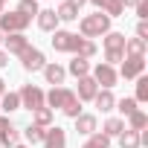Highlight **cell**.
<instances>
[{
	"label": "cell",
	"mask_w": 148,
	"mask_h": 148,
	"mask_svg": "<svg viewBox=\"0 0 148 148\" xmlns=\"http://www.w3.org/2000/svg\"><path fill=\"white\" fill-rule=\"evenodd\" d=\"M32 125H38V128H52V110H49V108L32 110Z\"/></svg>",
	"instance_id": "603a6c76"
},
{
	"label": "cell",
	"mask_w": 148,
	"mask_h": 148,
	"mask_svg": "<svg viewBox=\"0 0 148 148\" xmlns=\"http://www.w3.org/2000/svg\"><path fill=\"white\" fill-rule=\"evenodd\" d=\"M23 136H26V142H29V145H38V142H44V136H47V128L26 125V128H23Z\"/></svg>",
	"instance_id": "d4e9b609"
},
{
	"label": "cell",
	"mask_w": 148,
	"mask_h": 148,
	"mask_svg": "<svg viewBox=\"0 0 148 148\" xmlns=\"http://www.w3.org/2000/svg\"><path fill=\"white\" fill-rule=\"evenodd\" d=\"M105 49H125V35L122 32H108L105 35Z\"/></svg>",
	"instance_id": "83f0119b"
},
{
	"label": "cell",
	"mask_w": 148,
	"mask_h": 148,
	"mask_svg": "<svg viewBox=\"0 0 148 148\" xmlns=\"http://www.w3.org/2000/svg\"><path fill=\"white\" fill-rule=\"evenodd\" d=\"M55 15H58V21H67V23H70V21H76V18H79V9H76V6H70L67 0H64V3H58Z\"/></svg>",
	"instance_id": "484cf974"
},
{
	"label": "cell",
	"mask_w": 148,
	"mask_h": 148,
	"mask_svg": "<svg viewBox=\"0 0 148 148\" xmlns=\"http://www.w3.org/2000/svg\"><path fill=\"white\" fill-rule=\"evenodd\" d=\"M35 21H38V29H44V32H55V29H58V15H55V9H41Z\"/></svg>",
	"instance_id": "7c38bea8"
},
{
	"label": "cell",
	"mask_w": 148,
	"mask_h": 148,
	"mask_svg": "<svg viewBox=\"0 0 148 148\" xmlns=\"http://www.w3.org/2000/svg\"><path fill=\"white\" fill-rule=\"evenodd\" d=\"M79 96V102H93V96L99 93V84L93 82V76H82L79 79V90H73Z\"/></svg>",
	"instance_id": "ba28073f"
},
{
	"label": "cell",
	"mask_w": 148,
	"mask_h": 148,
	"mask_svg": "<svg viewBox=\"0 0 148 148\" xmlns=\"http://www.w3.org/2000/svg\"><path fill=\"white\" fill-rule=\"evenodd\" d=\"M3 93H6V82H3V79H0V96H3Z\"/></svg>",
	"instance_id": "60d3db41"
},
{
	"label": "cell",
	"mask_w": 148,
	"mask_h": 148,
	"mask_svg": "<svg viewBox=\"0 0 148 148\" xmlns=\"http://www.w3.org/2000/svg\"><path fill=\"white\" fill-rule=\"evenodd\" d=\"M0 142H3V148H6V145H12V148H15V145H18V128L12 125V128L3 134V136H0Z\"/></svg>",
	"instance_id": "836d02e7"
},
{
	"label": "cell",
	"mask_w": 148,
	"mask_h": 148,
	"mask_svg": "<svg viewBox=\"0 0 148 148\" xmlns=\"http://www.w3.org/2000/svg\"><path fill=\"white\" fill-rule=\"evenodd\" d=\"M3 3H6V0H0V6H3Z\"/></svg>",
	"instance_id": "ee69618b"
},
{
	"label": "cell",
	"mask_w": 148,
	"mask_h": 148,
	"mask_svg": "<svg viewBox=\"0 0 148 148\" xmlns=\"http://www.w3.org/2000/svg\"><path fill=\"white\" fill-rule=\"evenodd\" d=\"M116 139H119V148H139V145H142L139 131H128V128H125V131H122Z\"/></svg>",
	"instance_id": "44dd1931"
},
{
	"label": "cell",
	"mask_w": 148,
	"mask_h": 148,
	"mask_svg": "<svg viewBox=\"0 0 148 148\" xmlns=\"http://www.w3.org/2000/svg\"><path fill=\"white\" fill-rule=\"evenodd\" d=\"M87 3H93L102 15H108V18H119L125 9H122V3L119 0H87Z\"/></svg>",
	"instance_id": "8fae6325"
},
{
	"label": "cell",
	"mask_w": 148,
	"mask_h": 148,
	"mask_svg": "<svg viewBox=\"0 0 148 148\" xmlns=\"http://www.w3.org/2000/svg\"><path fill=\"white\" fill-rule=\"evenodd\" d=\"M76 131H79L82 136L96 134V116H93V113H82V116H76Z\"/></svg>",
	"instance_id": "ac0fdd59"
},
{
	"label": "cell",
	"mask_w": 148,
	"mask_h": 148,
	"mask_svg": "<svg viewBox=\"0 0 148 148\" xmlns=\"http://www.w3.org/2000/svg\"><path fill=\"white\" fill-rule=\"evenodd\" d=\"M52 49L55 52H73V55H76V47H79V35H73V32H67V29H55L52 32Z\"/></svg>",
	"instance_id": "3957f363"
},
{
	"label": "cell",
	"mask_w": 148,
	"mask_h": 148,
	"mask_svg": "<svg viewBox=\"0 0 148 148\" xmlns=\"http://www.w3.org/2000/svg\"><path fill=\"white\" fill-rule=\"evenodd\" d=\"M93 105H96L102 113H110V110L116 108V96H113L110 90H99V93L93 96Z\"/></svg>",
	"instance_id": "5bb4252c"
},
{
	"label": "cell",
	"mask_w": 148,
	"mask_h": 148,
	"mask_svg": "<svg viewBox=\"0 0 148 148\" xmlns=\"http://www.w3.org/2000/svg\"><path fill=\"white\" fill-rule=\"evenodd\" d=\"M116 110H119L122 116H131V113L136 110V99H134V96H125V99H119V102H116Z\"/></svg>",
	"instance_id": "f546056e"
},
{
	"label": "cell",
	"mask_w": 148,
	"mask_h": 148,
	"mask_svg": "<svg viewBox=\"0 0 148 148\" xmlns=\"http://www.w3.org/2000/svg\"><path fill=\"white\" fill-rule=\"evenodd\" d=\"M9 64V55H6V49H0V67H6Z\"/></svg>",
	"instance_id": "f35d334b"
},
{
	"label": "cell",
	"mask_w": 148,
	"mask_h": 148,
	"mask_svg": "<svg viewBox=\"0 0 148 148\" xmlns=\"http://www.w3.org/2000/svg\"><path fill=\"white\" fill-rule=\"evenodd\" d=\"M0 148H3V142H0Z\"/></svg>",
	"instance_id": "bcb514c9"
},
{
	"label": "cell",
	"mask_w": 148,
	"mask_h": 148,
	"mask_svg": "<svg viewBox=\"0 0 148 148\" xmlns=\"http://www.w3.org/2000/svg\"><path fill=\"white\" fill-rule=\"evenodd\" d=\"M15 148H29V145H15Z\"/></svg>",
	"instance_id": "b9f144b4"
},
{
	"label": "cell",
	"mask_w": 148,
	"mask_h": 148,
	"mask_svg": "<svg viewBox=\"0 0 148 148\" xmlns=\"http://www.w3.org/2000/svg\"><path fill=\"white\" fill-rule=\"evenodd\" d=\"M116 79H119V76H116V70H113L110 64L102 61V64L93 67V82L99 84V90H110V87L116 84Z\"/></svg>",
	"instance_id": "5b68a950"
},
{
	"label": "cell",
	"mask_w": 148,
	"mask_h": 148,
	"mask_svg": "<svg viewBox=\"0 0 148 148\" xmlns=\"http://www.w3.org/2000/svg\"><path fill=\"white\" fill-rule=\"evenodd\" d=\"M67 3H70V6H76V9H82V6L87 3V0H67Z\"/></svg>",
	"instance_id": "ab89813d"
},
{
	"label": "cell",
	"mask_w": 148,
	"mask_h": 148,
	"mask_svg": "<svg viewBox=\"0 0 148 148\" xmlns=\"http://www.w3.org/2000/svg\"><path fill=\"white\" fill-rule=\"evenodd\" d=\"M9 128H12V122H9L6 116H0V136H3V134H6Z\"/></svg>",
	"instance_id": "8d00e7d4"
},
{
	"label": "cell",
	"mask_w": 148,
	"mask_h": 148,
	"mask_svg": "<svg viewBox=\"0 0 148 148\" xmlns=\"http://www.w3.org/2000/svg\"><path fill=\"white\" fill-rule=\"evenodd\" d=\"M79 32H82V38H102V35H108L110 32V18L108 15H102V12H96V15H84L82 21H79Z\"/></svg>",
	"instance_id": "6da1fadb"
},
{
	"label": "cell",
	"mask_w": 148,
	"mask_h": 148,
	"mask_svg": "<svg viewBox=\"0 0 148 148\" xmlns=\"http://www.w3.org/2000/svg\"><path fill=\"white\" fill-rule=\"evenodd\" d=\"M61 3H64V0H61Z\"/></svg>",
	"instance_id": "7dc6e473"
},
{
	"label": "cell",
	"mask_w": 148,
	"mask_h": 148,
	"mask_svg": "<svg viewBox=\"0 0 148 148\" xmlns=\"http://www.w3.org/2000/svg\"><path fill=\"white\" fill-rule=\"evenodd\" d=\"M64 96H67V87H52L49 93H44V108H49V110L61 108L64 105Z\"/></svg>",
	"instance_id": "e0dca14e"
},
{
	"label": "cell",
	"mask_w": 148,
	"mask_h": 148,
	"mask_svg": "<svg viewBox=\"0 0 148 148\" xmlns=\"http://www.w3.org/2000/svg\"><path fill=\"white\" fill-rule=\"evenodd\" d=\"M0 15H3V6H0Z\"/></svg>",
	"instance_id": "f6af8a7d"
},
{
	"label": "cell",
	"mask_w": 148,
	"mask_h": 148,
	"mask_svg": "<svg viewBox=\"0 0 148 148\" xmlns=\"http://www.w3.org/2000/svg\"><path fill=\"white\" fill-rule=\"evenodd\" d=\"M125 61V49H105V64H122Z\"/></svg>",
	"instance_id": "d6a6232c"
},
{
	"label": "cell",
	"mask_w": 148,
	"mask_h": 148,
	"mask_svg": "<svg viewBox=\"0 0 148 148\" xmlns=\"http://www.w3.org/2000/svg\"><path fill=\"white\" fill-rule=\"evenodd\" d=\"M21 64H23V70H26V73H38V70H44V67H47V58H44V52H41V49L26 47V49L21 52Z\"/></svg>",
	"instance_id": "8992f818"
},
{
	"label": "cell",
	"mask_w": 148,
	"mask_h": 148,
	"mask_svg": "<svg viewBox=\"0 0 148 148\" xmlns=\"http://www.w3.org/2000/svg\"><path fill=\"white\" fill-rule=\"evenodd\" d=\"M142 73H145V58H131V55H125V61H122V67H119L116 76H122V79H139Z\"/></svg>",
	"instance_id": "52a82bcc"
},
{
	"label": "cell",
	"mask_w": 148,
	"mask_h": 148,
	"mask_svg": "<svg viewBox=\"0 0 148 148\" xmlns=\"http://www.w3.org/2000/svg\"><path fill=\"white\" fill-rule=\"evenodd\" d=\"M67 73H70V76H76V79L90 76V61H87V58H79V55H73V61H70Z\"/></svg>",
	"instance_id": "d6986e66"
},
{
	"label": "cell",
	"mask_w": 148,
	"mask_h": 148,
	"mask_svg": "<svg viewBox=\"0 0 148 148\" xmlns=\"http://www.w3.org/2000/svg\"><path fill=\"white\" fill-rule=\"evenodd\" d=\"M0 44H3V32H0Z\"/></svg>",
	"instance_id": "7bdbcfd3"
},
{
	"label": "cell",
	"mask_w": 148,
	"mask_h": 148,
	"mask_svg": "<svg viewBox=\"0 0 148 148\" xmlns=\"http://www.w3.org/2000/svg\"><path fill=\"white\" fill-rule=\"evenodd\" d=\"M136 38H142V41L148 44V21H139V23H136Z\"/></svg>",
	"instance_id": "d590c367"
},
{
	"label": "cell",
	"mask_w": 148,
	"mask_h": 148,
	"mask_svg": "<svg viewBox=\"0 0 148 148\" xmlns=\"http://www.w3.org/2000/svg\"><path fill=\"white\" fill-rule=\"evenodd\" d=\"M44 148H67V134H64V128H58V125L47 128V136H44Z\"/></svg>",
	"instance_id": "30bf717a"
},
{
	"label": "cell",
	"mask_w": 148,
	"mask_h": 148,
	"mask_svg": "<svg viewBox=\"0 0 148 148\" xmlns=\"http://www.w3.org/2000/svg\"><path fill=\"white\" fill-rule=\"evenodd\" d=\"M64 76H67V70H64L61 64H47V67H44V79H47V84H52V87H61V84H64Z\"/></svg>",
	"instance_id": "4fadbf2b"
},
{
	"label": "cell",
	"mask_w": 148,
	"mask_h": 148,
	"mask_svg": "<svg viewBox=\"0 0 148 148\" xmlns=\"http://www.w3.org/2000/svg\"><path fill=\"white\" fill-rule=\"evenodd\" d=\"M82 148H110V139H108L105 134H90V139H87Z\"/></svg>",
	"instance_id": "4dcf8cb0"
},
{
	"label": "cell",
	"mask_w": 148,
	"mask_h": 148,
	"mask_svg": "<svg viewBox=\"0 0 148 148\" xmlns=\"http://www.w3.org/2000/svg\"><path fill=\"white\" fill-rule=\"evenodd\" d=\"M18 96H21V108H26V110H38V108H44V90L35 87V84H23Z\"/></svg>",
	"instance_id": "277c9868"
},
{
	"label": "cell",
	"mask_w": 148,
	"mask_h": 148,
	"mask_svg": "<svg viewBox=\"0 0 148 148\" xmlns=\"http://www.w3.org/2000/svg\"><path fill=\"white\" fill-rule=\"evenodd\" d=\"M76 55H79V58H93V55H96V44L87 41V38H82L79 47H76Z\"/></svg>",
	"instance_id": "f1b7e54d"
},
{
	"label": "cell",
	"mask_w": 148,
	"mask_h": 148,
	"mask_svg": "<svg viewBox=\"0 0 148 148\" xmlns=\"http://www.w3.org/2000/svg\"><path fill=\"white\" fill-rule=\"evenodd\" d=\"M18 12L23 15V18H38V12H41V6H38V0H21L18 3Z\"/></svg>",
	"instance_id": "4316f807"
},
{
	"label": "cell",
	"mask_w": 148,
	"mask_h": 148,
	"mask_svg": "<svg viewBox=\"0 0 148 148\" xmlns=\"http://www.w3.org/2000/svg\"><path fill=\"white\" fill-rule=\"evenodd\" d=\"M145 125H148V116H145V110H139V108H136V110L128 116V131H139V134H142V131H145Z\"/></svg>",
	"instance_id": "cb8c5ba5"
},
{
	"label": "cell",
	"mask_w": 148,
	"mask_h": 148,
	"mask_svg": "<svg viewBox=\"0 0 148 148\" xmlns=\"http://www.w3.org/2000/svg\"><path fill=\"white\" fill-rule=\"evenodd\" d=\"M145 49H148V44H145L142 38H125V55H131V58H145Z\"/></svg>",
	"instance_id": "2e32d148"
},
{
	"label": "cell",
	"mask_w": 148,
	"mask_h": 148,
	"mask_svg": "<svg viewBox=\"0 0 148 148\" xmlns=\"http://www.w3.org/2000/svg\"><path fill=\"white\" fill-rule=\"evenodd\" d=\"M119 3H122V9H134V6L139 3V0H119Z\"/></svg>",
	"instance_id": "74e56055"
},
{
	"label": "cell",
	"mask_w": 148,
	"mask_h": 148,
	"mask_svg": "<svg viewBox=\"0 0 148 148\" xmlns=\"http://www.w3.org/2000/svg\"><path fill=\"white\" fill-rule=\"evenodd\" d=\"M122 131H125V119H119V116H110V119H105V125H102V134H105L108 139L119 136Z\"/></svg>",
	"instance_id": "ffe728a7"
},
{
	"label": "cell",
	"mask_w": 148,
	"mask_h": 148,
	"mask_svg": "<svg viewBox=\"0 0 148 148\" xmlns=\"http://www.w3.org/2000/svg\"><path fill=\"white\" fill-rule=\"evenodd\" d=\"M61 110L70 116V119H76V116H82V102H79V96L73 93V90H67V96H64V105H61Z\"/></svg>",
	"instance_id": "9a60e30c"
},
{
	"label": "cell",
	"mask_w": 148,
	"mask_h": 148,
	"mask_svg": "<svg viewBox=\"0 0 148 148\" xmlns=\"http://www.w3.org/2000/svg\"><path fill=\"white\" fill-rule=\"evenodd\" d=\"M3 44H6V55H21V52L29 47V38H26L23 32H15V35L3 38Z\"/></svg>",
	"instance_id": "9c48e42d"
},
{
	"label": "cell",
	"mask_w": 148,
	"mask_h": 148,
	"mask_svg": "<svg viewBox=\"0 0 148 148\" xmlns=\"http://www.w3.org/2000/svg\"><path fill=\"white\" fill-rule=\"evenodd\" d=\"M18 108H21V96H18V93L6 90L3 96H0V110H3V113H12V110H18Z\"/></svg>",
	"instance_id": "7402d4cb"
},
{
	"label": "cell",
	"mask_w": 148,
	"mask_h": 148,
	"mask_svg": "<svg viewBox=\"0 0 148 148\" xmlns=\"http://www.w3.org/2000/svg\"><path fill=\"white\" fill-rule=\"evenodd\" d=\"M29 23H32V21H29V18H23L21 12H3V15H0V32H3V35L23 32Z\"/></svg>",
	"instance_id": "7a4b0ae2"
},
{
	"label": "cell",
	"mask_w": 148,
	"mask_h": 148,
	"mask_svg": "<svg viewBox=\"0 0 148 148\" xmlns=\"http://www.w3.org/2000/svg\"><path fill=\"white\" fill-rule=\"evenodd\" d=\"M134 9H136V18H139V21H148V3H145V0H139Z\"/></svg>",
	"instance_id": "e575fe53"
},
{
	"label": "cell",
	"mask_w": 148,
	"mask_h": 148,
	"mask_svg": "<svg viewBox=\"0 0 148 148\" xmlns=\"http://www.w3.org/2000/svg\"><path fill=\"white\" fill-rule=\"evenodd\" d=\"M134 99H136V105L139 102H148V76H139L136 79V96Z\"/></svg>",
	"instance_id": "1f68e13d"
}]
</instances>
